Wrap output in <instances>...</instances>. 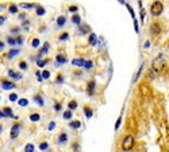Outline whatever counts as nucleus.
<instances>
[{"mask_svg": "<svg viewBox=\"0 0 169 152\" xmlns=\"http://www.w3.org/2000/svg\"><path fill=\"white\" fill-rule=\"evenodd\" d=\"M65 20H67V19H65V16H60V18H58V19H57L58 26H64V24H65Z\"/></svg>", "mask_w": 169, "mask_h": 152, "instance_id": "18", "label": "nucleus"}, {"mask_svg": "<svg viewBox=\"0 0 169 152\" xmlns=\"http://www.w3.org/2000/svg\"><path fill=\"white\" fill-rule=\"evenodd\" d=\"M60 39H61V41H65V39H68V34H64V35H61Z\"/></svg>", "mask_w": 169, "mask_h": 152, "instance_id": "39", "label": "nucleus"}, {"mask_svg": "<svg viewBox=\"0 0 169 152\" xmlns=\"http://www.w3.org/2000/svg\"><path fill=\"white\" fill-rule=\"evenodd\" d=\"M4 22H5V16H0V26H2Z\"/></svg>", "mask_w": 169, "mask_h": 152, "instance_id": "41", "label": "nucleus"}, {"mask_svg": "<svg viewBox=\"0 0 169 152\" xmlns=\"http://www.w3.org/2000/svg\"><path fill=\"white\" fill-rule=\"evenodd\" d=\"M46 63H48V61H38V66H41V67H42L43 65H46Z\"/></svg>", "mask_w": 169, "mask_h": 152, "instance_id": "37", "label": "nucleus"}, {"mask_svg": "<svg viewBox=\"0 0 169 152\" xmlns=\"http://www.w3.org/2000/svg\"><path fill=\"white\" fill-rule=\"evenodd\" d=\"M143 46H145L146 49H148V47H150V42H149V41H148V42H145V45H143Z\"/></svg>", "mask_w": 169, "mask_h": 152, "instance_id": "44", "label": "nucleus"}, {"mask_svg": "<svg viewBox=\"0 0 169 152\" xmlns=\"http://www.w3.org/2000/svg\"><path fill=\"white\" fill-rule=\"evenodd\" d=\"M85 114L88 119H91V117H92V110H91L89 108H85Z\"/></svg>", "mask_w": 169, "mask_h": 152, "instance_id": "28", "label": "nucleus"}, {"mask_svg": "<svg viewBox=\"0 0 169 152\" xmlns=\"http://www.w3.org/2000/svg\"><path fill=\"white\" fill-rule=\"evenodd\" d=\"M68 106H69V110H73V109H76V108H77V102H76V101H70Z\"/></svg>", "mask_w": 169, "mask_h": 152, "instance_id": "16", "label": "nucleus"}, {"mask_svg": "<svg viewBox=\"0 0 169 152\" xmlns=\"http://www.w3.org/2000/svg\"><path fill=\"white\" fill-rule=\"evenodd\" d=\"M165 67H167V59H165V57L162 54H160L158 57H156L154 59H153V63H152L153 71H156V73H162Z\"/></svg>", "mask_w": 169, "mask_h": 152, "instance_id": "1", "label": "nucleus"}, {"mask_svg": "<svg viewBox=\"0 0 169 152\" xmlns=\"http://www.w3.org/2000/svg\"><path fill=\"white\" fill-rule=\"evenodd\" d=\"M24 152H34V145L33 144H26V147H24Z\"/></svg>", "mask_w": 169, "mask_h": 152, "instance_id": "15", "label": "nucleus"}, {"mask_svg": "<svg viewBox=\"0 0 169 152\" xmlns=\"http://www.w3.org/2000/svg\"><path fill=\"white\" fill-rule=\"evenodd\" d=\"M7 42H8V45H11V46H14L15 43H16V41H15L14 38H8V39H7Z\"/></svg>", "mask_w": 169, "mask_h": 152, "instance_id": "31", "label": "nucleus"}, {"mask_svg": "<svg viewBox=\"0 0 169 152\" xmlns=\"http://www.w3.org/2000/svg\"><path fill=\"white\" fill-rule=\"evenodd\" d=\"M65 61H67V58H65V57H61V55H57V62H58V63H64Z\"/></svg>", "mask_w": 169, "mask_h": 152, "instance_id": "25", "label": "nucleus"}, {"mask_svg": "<svg viewBox=\"0 0 169 152\" xmlns=\"http://www.w3.org/2000/svg\"><path fill=\"white\" fill-rule=\"evenodd\" d=\"M38 46H39V39H34V41H33V47H38Z\"/></svg>", "mask_w": 169, "mask_h": 152, "instance_id": "32", "label": "nucleus"}, {"mask_svg": "<svg viewBox=\"0 0 169 152\" xmlns=\"http://www.w3.org/2000/svg\"><path fill=\"white\" fill-rule=\"evenodd\" d=\"M162 10H164V5H162L161 2H154L152 4V7H150V12H152V15H154V16H158L162 12Z\"/></svg>", "mask_w": 169, "mask_h": 152, "instance_id": "3", "label": "nucleus"}, {"mask_svg": "<svg viewBox=\"0 0 169 152\" xmlns=\"http://www.w3.org/2000/svg\"><path fill=\"white\" fill-rule=\"evenodd\" d=\"M80 30L83 31V32H84V31H85V32H89V31H91V27H89V26H87V24H84V26H81V27H80Z\"/></svg>", "mask_w": 169, "mask_h": 152, "instance_id": "21", "label": "nucleus"}, {"mask_svg": "<svg viewBox=\"0 0 169 152\" xmlns=\"http://www.w3.org/2000/svg\"><path fill=\"white\" fill-rule=\"evenodd\" d=\"M19 66H20L22 70H26V69H27V63H26V62H20Z\"/></svg>", "mask_w": 169, "mask_h": 152, "instance_id": "33", "label": "nucleus"}, {"mask_svg": "<svg viewBox=\"0 0 169 152\" xmlns=\"http://www.w3.org/2000/svg\"><path fill=\"white\" fill-rule=\"evenodd\" d=\"M96 42H98V38H96V35H95V34H91V35H89V45L95 46Z\"/></svg>", "mask_w": 169, "mask_h": 152, "instance_id": "11", "label": "nucleus"}, {"mask_svg": "<svg viewBox=\"0 0 169 152\" xmlns=\"http://www.w3.org/2000/svg\"><path fill=\"white\" fill-rule=\"evenodd\" d=\"M0 132H2V125H0Z\"/></svg>", "mask_w": 169, "mask_h": 152, "instance_id": "47", "label": "nucleus"}, {"mask_svg": "<svg viewBox=\"0 0 169 152\" xmlns=\"http://www.w3.org/2000/svg\"><path fill=\"white\" fill-rule=\"evenodd\" d=\"M18 54H19V50H18V49H14V50L8 51V58H14L15 55H18Z\"/></svg>", "mask_w": 169, "mask_h": 152, "instance_id": "13", "label": "nucleus"}, {"mask_svg": "<svg viewBox=\"0 0 169 152\" xmlns=\"http://www.w3.org/2000/svg\"><path fill=\"white\" fill-rule=\"evenodd\" d=\"M39 119H41V117H39L38 113H34V114H31V116H30V120H33V121H38Z\"/></svg>", "mask_w": 169, "mask_h": 152, "instance_id": "19", "label": "nucleus"}, {"mask_svg": "<svg viewBox=\"0 0 169 152\" xmlns=\"http://www.w3.org/2000/svg\"><path fill=\"white\" fill-rule=\"evenodd\" d=\"M3 49H4V43L0 42V51H3Z\"/></svg>", "mask_w": 169, "mask_h": 152, "instance_id": "43", "label": "nucleus"}, {"mask_svg": "<svg viewBox=\"0 0 169 152\" xmlns=\"http://www.w3.org/2000/svg\"><path fill=\"white\" fill-rule=\"evenodd\" d=\"M19 133H20V125L19 124H14V127L11 129V139H16L19 136Z\"/></svg>", "mask_w": 169, "mask_h": 152, "instance_id": "6", "label": "nucleus"}, {"mask_svg": "<svg viewBox=\"0 0 169 152\" xmlns=\"http://www.w3.org/2000/svg\"><path fill=\"white\" fill-rule=\"evenodd\" d=\"M15 41H16V43H19V45H20V43L23 42V39H22L20 36H19V38H16V39H15Z\"/></svg>", "mask_w": 169, "mask_h": 152, "instance_id": "42", "label": "nucleus"}, {"mask_svg": "<svg viewBox=\"0 0 169 152\" xmlns=\"http://www.w3.org/2000/svg\"><path fill=\"white\" fill-rule=\"evenodd\" d=\"M72 63H73V66H79V67H84V63H85V61L79 58V59H73L72 61Z\"/></svg>", "mask_w": 169, "mask_h": 152, "instance_id": "9", "label": "nucleus"}, {"mask_svg": "<svg viewBox=\"0 0 169 152\" xmlns=\"http://www.w3.org/2000/svg\"><path fill=\"white\" fill-rule=\"evenodd\" d=\"M43 14H45V8L39 7L38 10H37V15H39V16H41V15H43Z\"/></svg>", "mask_w": 169, "mask_h": 152, "instance_id": "30", "label": "nucleus"}, {"mask_svg": "<svg viewBox=\"0 0 169 152\" xmlns=\"http://www.w3.org/2000/svg\"><path fill=\"white\" fill-rule=\"evenodd\" d=\"M54 127H56V123H50L49 124V129L52 131V129H54Z\"/></svg>", "mask_w": 169, "mask_h": 152, "instance_id": "38", "label": "nucleus"}, {"mask_svg": "<svg viewBox=\"0 0 169 152\" xmlns=\"http://www.w3.org/2000/svg\"><path fill=\"white\" fill-rule=\"evenodd\" d=\"M69 125L72 127V128H80V123L79 121H72Z\"/></svg>", "mask_w": 169, "mask_h": 152, "instance_id": "24", "label": "nucleus"}, {"mask_svg": "<svg viewBox=\"0 0 169 152\" xmlns=\"http://www.w3.org/2000/svg\"><path fill=\"white\" fill-rule=\"evenodd\" d=\"M18 104H19L20 106H27V105H29V100H26V98H20V100L18 101Z\"/></svg>", "mask_w": 169, "mask_h": 152, "instance_id": "14", "label": "nucleus"}, {"mask_svg": "<svg viewBox=\"0 0 169 152\" xmlns=\"http://www.w3.org/2000/svg\"><path fill=\"white\" fill-rule=\"evenodd\" d=\"M69 11H70V12H73V11H77V7H70V8H69Z\"/></svg>", "mask_w": 169, "mask_h": 152, "instance_id": "45", "label": "nucleus"}, {"mask_svg": "<svg viewBox=\"0 0 169 152\" xmlns=\"http://www.w3.org/2000/svg\"><path fill=\"white\" fill-rule=\"evenodd\" d=\"M167 46H168V47H169V41H168V42H167Z\"/></svg>", "mask_w": 169, "mask_h": 152, "instance_id": "46", "label": "nucleus"}, {"mask_svg": "<svg viewBox=\"0 0 169 152\" xmlns=\"http://www.w3.org/2000/svg\"><path fill=\"white\" fill-rule=\"evenodd\" d=\"M20 7H22V8H26V10H29V8H33V7H34V4H27V3H22Z\"/></svg>", "mask_w": 169, "mask_h": 152, "instance_id": "22", "label": "nucleus"}, {"mask_svg": "<svg viewBox=\"0 0 169 152\" xmlns=\"http://www.w3.org/2000/svg\"><path fill=\"white\" fill-rule=\"evenodd\" d=\"M72 22H73L74 24H80V22H81V19H80V16L79 15H74L73 18H72Z\"/></svg>", "mask_w": 169, "mask_h": 152, "instance_id": "17", "label": "nucleus"}, {"mask_svg": "<svg viewBox=\"0 0 169 152\" xmlns=\"http://www.w3.org/2000/svg\"><path fill=\"white\" fill-rule=\"evenodd\" d=\"M2 113H3V117H4V116H10V117H12V110H11V108H4V109L2 110Z\"/></svg>", "mask_w": 169, "mask_h": 152, "instance_id": "10", "label": "nucleus"}, {"mask_svg": "<svg viewBox=\"0 0 169 152\" xmlns=\"http://www.w3.org/2000/svg\"><path fill=\"white\" fill-rule=\"evenodd\" d=\"M139 93L143 98H150L152 97V90L148 85H141L139 86Z\"/></svg>", "mask_w": 169, "mask_h": 152, "instance_id": "4", "label": "nucleus"}, {"mask_svg": "<svg viewBox=\"0 0 169 152\" xmlns=\"http://www.w3.org/2000/svg\"><path fill=\"white\" fill-rule=\"evenodd\" d=\"M48 147H49V145H48V143H42V144H39V150H48Z\"/></svg>", "mask_w": 169, "mask_h": 152, "instance_id": "29", "label": "nucleus"}, {"mask_svg": "<svg viewBox=\"0 0 169 152\" xmlns=\"http://www.w3.org/2000/svg\"><path fill=\"white\" fill-rule=\"evenodd\" d=\"M150 32H152L153 36H157L160 32H161V27H160L158 23H152V26H150Z\"/></svg>", "mask_w": 169, "mask_h": 152, "instance_id": "5", "label": "nucleus"}, {"mask_svg": "<svg viewBox=\"0 0 169 152\" xmlns=\"http://www.w3.org/2000/svg\"><path fill=\"white\" fill-rule=\"evenodd\" d=\"M93 89H95V81H91L88 83V93L89 94H93Z\"/></svg>", "mask_w": 169, "mask_h": 152, "instance_id": "12", "label": "nucleus"}, {"mask_svg": "<svg viewBox=\"0 0 169 152\" xmlns=\"http://www.w3.org/2000/svg\"><path fill=\"white\" fill-rule=\"evenodd\" d=\"M16 98H18L16 94H14V93H12V94H10V100L11 101H16Z\"/></svg>", "mask_w": 169, "mask_h": 152, "instance_id": "36", "label": "nucleus"}, {"mask_svg": "<svg viewBox=\"0 0 169 152\" xmlns=\"http://www.w3.org/2000/svg\"><path fill=\"white\" fill-rule=\"evenodd\" d=\"M64 117H65L67 120H69L70 117H72V112H70V110H67V112L64 113Z\"/></svg>", "mask_w": 169, "mask_h": 152, "instance_id": "27", "label": "nucleus"}, {"mask_svg": "<svg viewBox=\"0 0 169 152\" xmlns=\"http://www.w3.org/2000/svg\"><path fill=\"white\" fill-rule=\"evenodd\" d=\"M2 88L4 89V90H11V89L15 88V83H12L10 81H3L2 82Z\"/></svg>", "mask_w": 169, "mask_h": 152, "instance_id": "7", "label": "nucleus"}, {"mask_svg": "<svg viewBox=\"0 0 169 152\" xmlns=\"http://www.w3.org/2000/svg\"><path fill=\"white\" fill-rule=\"evenodd\" d=\"M67 139H68L67 133H61V135H60V143H65V141H67Z\"/></svg>", "mask_w": 169, "mask_h": 152, "instance_id": "20", "label": "nucleus"}, {"mask_svg": "<svg viewBox=\"0 0 169 152\" xmlns=\"http://www.w3.org/2000/svg\"><path fill=\"white\" fill-rule=\"evenodd\" d=\"M49 76H50V73H49L48 70H45V71L42 73V77H43V78H49Z\"/></svg>", "mask_w": 169, "mask_h": 152, "instance_id": "35", "label": "nucleus"}, {"mask_svg": "<svg viewBox=\"0 0 169 152\" xmlns=\"http://www.w3.org/2000/svg\"><path fill=\"white\" fill-rule=\"evenodd\" d=\"M16 11H18V7H16V5H15V4H11V5H10V12L15 14Z\"/></svg>", "mask_w": 169, "mask_h": 152, "instance_id": "26", "label": "nucleus"}, {"mask_svg": "<svg viewBox=\"0 0 169 152\" xmlns=\"http://www.w3.org/2000/svg\"><path fill=\"white\" fill-rule=\"evenodd\" d=\"M92 62H91V61H85V63H84V67H85V69H92Z\"/></svg>", "mask_w": 169, "mask_h": 152, "instance_id": "23", "label": "nucleus"}, {"mask_svg": "<svg viewBox=\"0 0 169 152\" xmlns=\"http://www.w3.org/2000/svg\"><path fill=\"white\" fill-rule=\"evenodd\" d=\"M8 76L12 77L14 79H20V78H22V74H20V73H16V71L12 70V69L8 70Z\"/></svg>", "mask_w": 169, "mask_h": 152, "instance_id": "8", "label": "nucleus"}, {"mask_svg": "<svg viewBox=\"0 0 169 152\" xmlns=\"http://www.w3.org/2000/svg\"><path fill=\"white\" fill-rule=\"evenodd\" d=\"M134 137L133 136H130V135H127V136H124L123 137V140H122V150L123 151H130V150H133V147H134Z\"/></svg>", "mask_w": 169, "mask_h": 152, "instance_id": "2", "label": "nucleus"}, {"mask_svg": "<svg viewBox=\"0 0 169 152\" xmlns=\"http://www.w3.org/2000/svg\"><path fill=\"white\" fill-rule=\"evenodd\" d=\"M48 49H49V43H45V46H43V50L41 51V54H43V52H46V51H48ZM41 54H39V55H41Z\"/></svg>", "mask_w": 169, "mask_h": 152, "instance_id": "34", "label": "nucleus"}, {"mask_svg": "<svg viewBox=\"0 0 169 152\" xmlns=\"http://www.w3.org/2000/svg\"><path fill=\"white\" fill-rule=\"evenodd\" d=\"M35 101L38 102V104H41V105H43V101L41 100V97H35Z\"/></svg>", "mask_w": 169, "mask_h": 152, "instance_id": "40", "label": "nucleus"}]
</instances>
